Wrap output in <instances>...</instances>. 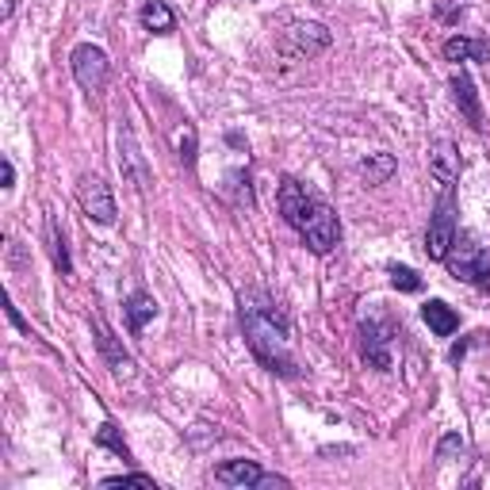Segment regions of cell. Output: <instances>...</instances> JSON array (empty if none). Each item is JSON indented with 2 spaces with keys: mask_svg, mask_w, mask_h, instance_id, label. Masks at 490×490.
I'll return each mask as SVG.
<instances>
[{
  "mask_svg": "<svg viewBox=\"0 0 490 490\" xmlns=\"http://www.w3.org/2000/svg\"><path fill=\"white\" fill-rule=\"evenodd\" d=\"M241 334H245L250 353L272 375H287V380L299 375V361L291 353V337H287V322L276 315L269 299L241 296Z\"/></svg>",
  "mask_w": 490,
  "mask_h": 490,
  "instance_id": "obj_1",
  "label": "cell"
},
{
  "mask_svg": "<svg viewBox=\"0 0 490 490\" xmlns=\"http://www.w3.org/2000/svg\"><path fill=\"white\" fill-rule=\"evenodd\" d=\"M445 265L456 280H464L479 291H490V245H483L476 234H456Z\"/></svg>",
  "mask_w": 490,
  "mask_h": 490,
  "instance_id": "obj_2",
  "label": "cell"
},
{
  "mask_svg": "<svg viewBox=\"0 0 490 490\" xmlns=\"http://www.w3.org/2000/svg\"><path fill=\"white\" fill-rule=\"evenodd\" d=\"M296 234L303 238V245H306V250L315 253V257H325V253H330L334 245L341 241V219H337V211L322 200V203L306 215V222L299 226Z\"/></svg>",
  "mask_w": 490,
  "mask_h": 490,
  "instance_id": "obj_3",
  "label": "cell"
},
{
  "mask_svg": "<svg viewBox=\"0 0 490 490\" xmlns=\"http://www.w3.org/2000/svg\"><path fill=\"white\" fill-rule=\"evenodd\" d=\"M456 241V195H452V184L440 192V203L429 219V231H426V253L429 260H445L448 250Z\"/></svg>",
  "mask_w": 490,
  "mask_h": 490,
  "instance_id": "obj_4",
  "label": "cell"
},
{
  "mask_svg": "<svg viewBox=\"0 0 490 490\" xmlns=\"http://www.w3.org/2000/svg\"><path fill=\"white\" fill-rule=\"evenodd\" d=\"M70 70H73V80L85 92H104L108 73H111V61H108V54L96 42H80L77 51L70 54Z\"/></svg>",
  "mask_w": 490,
  "mask_h": 490,
  "instance_id": "obj_5",
  "label": "cell"
},
{
  "mask_svg": "<svg viewBox=\"0 0 490 490\" xmlns=\"http://www.w3.org/2000/svg\"><path fill=\"white\" fill-rule=\"evenodd\" d=\"M77 203H80V211H85L92 222H100V226H111V222H116V215H119V211H116V195H111L104 176H80Z\"/></svg>",
  "mask_w": 490,
  "mask_h": 490,
  "instance_id": "obj_6",
  "label": "cell"
},
{
  "mask_svg": "<svg viewBox=\"0 0 490 490\" xmlns=\"http://www.w3.org/2000/svg\"><path fill=\"white\" fill-rule=\"evenodd\" d=\"M276 203H280V215H284V222L291 226V231H299V226L306 222V215L315 211L322 200L315 192H310L306 184H299L296 176H284L280 181V195H276Z\"/></svg>",
  "mask_w": 490,
  "mask_h": 490,
  "instance_id": "obj_7",
  "label": "cell"
},
{
  "mask_svg": "<svg viewBox=\"0 0 490 490\" xmlns=\"http://www.w3.org/2000/svg\"><path fill=\"white\" fill-rule=\"evenodd\" d=\"M330 46V31H325L322 24H296V27H287L284 31V39H280V51L287 58H315L318 51H325Z\"/></svg>",
  "mask_w": 490,
  "mask_h": 490,
  "instance_id": "obj_8",
  "label": "cell"
},
{
  "mask_svg": "<svg viewBox=\"0 0 490 490\" xmlns=\"http://www.w3.org/2000/svg\"><path fill=\"white\" fill-rule=\"evenodd\" d=\"M361 349H364V361L372 368L391 372V334L380 322H364L361 325Z\"/></svg>",
  "mask_w": 490,
  "mask_h": 490,
  "instance_id": "obj_9",
  "label": "cell"
},
{
  "mask_svg": "<svg viewBox=\"0 0 490 490\" xmlns=\"http://www.w3.org/2000/svg\"><path fill=\"white\" fill-rule=\"evenodd\" d=\"M429 165H433V176L440 184H456V176H460V154H456V146L448 138H437L429 146Z\"/></svg>",
  "mask_w": 490,
  "mask_h": 490,
  "instance_id": "obj_10",
  "label": "cell"
},
{
  "mask_svg": "<svg viewBox=\"0 0 490 490\" xmlns=\"http://www.w3.org/2000/svg\"><path fill=\"white\" fill-rule=\"evenodd\" d=\"M119 169L130 184H135L138 192L146 188V165H142V154H138V146H135V135H130V127L119 130Z\"/></svg>",
  "mask_w": 490,
  "mask_h": 490,
  "instance_id": "obj_11",
  "label": "cell"
},
{
  "mask_svg": "<svg viewBox=\"0 0 490 490\" xmlns=\"http://www.w3.org/2000/svg\"><path fill=\"white\" fill-rule=\"evenodd\" d=\"M452 96H456V104H460V111H464V119L476 127V130H483V108H479V92H476V85H471V77L460 70V73H452Z\"/></svg>",
  "mask_w": 490,
  "mask_h": 490,
  "instance_id": "obj_12",
  "label": "cell"
},
{
  "mask_svg": "<svg viewBox=\"0 0 490 490\" xmlns=\"http://www.w3.org/2000/svg\"><path fill=\"white\" fill-rule=\"evenodd\" d=\"M96 341H100V349H104V356H108V364H111V372L119 375V380H130L135 375V361L116 345V334L104 325V318H96Z\"/></svg>",
  "mask_w": 490,
  "mask_h": 490,
  "instance_id": "obj_13",
  "label": "cell"
},
{
  "mask_svg": "<svg viewBox=\"0 0 490 490\" xmlns=\"http://www.w3.org/2000/svg\"><path fill=\"white\" fill-rule=\"evenodd\" d=\"M265 471L257 467V460H226L215 467V483L222 486H257Z\"/></svg>",
  "mask_w": 490,
  "mask_h": 490,
  "instance_id": "obj_14",
  "label": "cell"
},
{
  "mask_svg": "<svg viewBox=\"0 0 490 490\" xmlns=\"http://www.w3.org/2000/svg\"><path fill=\"white\" fill-rule=\"evenodd\" d=\"M421 318H426V325L437 337H452L456 330H460V315H456L448 303H440V299H429L426 306H421Z\"/></svg>",
  "mask_w": 490,
  "mask_h": 490,
  "instance_id": "obj_15",
  "label": "cell"
},
{
  "mask_svg": "<svg viewBox=\"0 0 490 490\" xmlns=\"http://www.w3.org/2000/svg\"><path fill=\"white\" fill-rule=\"evenodd\" d=\"M138 20H142L146 31H154V35H169V31H176V15H173V8L165 5V0H146Z\"/></svg>",
  "mask_w": 490,
  "mask_h": 490,
  "instance_id": "obj_16",
  "label": "cell"
},
{
  "mask_svg": "<svg viewBox=\"0 0 490 490\" xmlns=\"http://www.w3.org/2000/svg\"><path fill=\"white\" fill-rule=\"evenodd\" d=\"M127 325H130V334H142L146 325L154 322V315H157V303H154V296H146V291H135V296L127 299Z\"/></svg>",
  "mask_w": 490,
  "mask_h": 490,
  "instance_id": "obj_17",
  "label": "cell"
},
{
  "mask_svg": "<svg viewBox=\"0 0 490 490\" xmlns=\"http://www.w3.org/2000/svg\"><path fill=\"white\" fill-rule=\"evenodd\" d=\"M445 58L448 61H486L490 58V42L486 39H464L456 35L445 42Z\"/></svg>",
  "mask_w": 490,
  "mask_h": 490,
  "instance_id": "obj_18",
  "label": "cell"
},
{
  "mask_svg": "<svg viewBox=\"0 0 490 490\" xmlns=\"http://www.w3.org/2000/svg\"><path fill=\"white\" fill-rule=\"evenodd\" d=\"M395 169L399 165H395V157H391V154H368L361 161V176L368 184H387L391 176H395Z\"/></svg>",
  "mask_w": 490,
  "mask_h": 490,
  "instance_id": "obj_19",
  "label": "cell"
},
{
  "mask_svg": "<svg viewBox=\"0 0 490 490\" xmlns=\"http://www.w3.org/2000/svg\"><path fill=\"white\" fill-rule=\"evenodd\" d=\"M96 445H100V448H111V452L119 456V460H130V448H127V440H123V433H119L116 421H104V426L96 429Z\"/></svg>",
  "mask_w": 490,
  "mask_h": 490,
  "instance_id": "obj_20",
  "label": "cell"
},
{
  "mask_svg": "<svg viewBox=\"0 0 490 490\" xmlns=\"http://www.w3.org/2000/svg\"><path fill=\"white\" fill-rule=\"evenodd\" d=\"M51 253H54V265L61 276H70L73 272V260H70V250H65V234L58 231V222L51 219Z\"/></svg>",
  "mask_w": 490,
  "mask_h": 490,
  "instance_id": "obj_21",
  "label": "cell"
},
{
  "mask_svg": "<svg viewBox=\"0 0 490 490\" xmlns=\"http://www.w3.org/2000/svg\"><path fill=\"white\" fill-rule=\"evenodd\" d=\"M391 284H395L399 291H421V276L414 269H406V265H391Z\"/></svg>",
  "mask_w": 490,
  "mask_h": 490,
  "instance_id": "obj_22",
  "label": "cell"
},
{
  "mask_svg": "<svg viewBox=\"0 0 490 490\" xmlns=\"http://www.w3.org/2000/svg\"><path fill=\"white\" fill-rule=\"evenodd\" d=\"M464 456V437L460 433H448V437H440V445H437V460L440 464H448V460H460Z\"/></svg>",
  "mask_w": 490,
  "mask_h": 490,
  "instance_id": "obj_23",
  "label": "cell"
},
{
  "mask_svg": "<svg viewBox=\"0 0 490 490\" xmlns=\"http://www.w3.org/2000/svg\"><path fill=\"white\" fill-rule=\"evenodd\" d=\"M176 150H181V161L192 169L195 165V127L192 123L181 127V135H176Z\"/></svg>",
  "mask_w": 490,
  "mask_h": 490,
  "instance_id": "obj_24",
  "label": "cell"
},
{
  "mask_svg": "<svg viewBox=\"0 0 490 490\" xmlns=\"http://www.w3.org/2000/svg\"><path fill=\"white\" fill-rule=\"evenodd\" d=\"M104 486H146V490H157V483L150 476H108Z\"/></svg>",
  "mask_w": 490,
  "mask_h": 490,
  "instance_id": "obj_25",
  "label": "cell"
},
{
  "mask_svg": "<svg viewBox=\"0 0 490 490\" xmlns=\"http://www.w3.org/2000/svg\"><path fill=\"white\" fill-rule=\"evenodd\" d=\"M0 188H15V165H12V157L0 161Z\"/></svg>",
  "mask_w": 490,
  "mask_h": 490,
  "instance_id": "obj_26",
  "label": "cell"
},
{
  "mask_svg": "<svg viewBox=\"0 0 490 490\" xmlns=\"http://www.w3.org/2000/svg\"><path fill=\"white\" fill-rule=\"evenodd\" d=\"M8 322L15 325V330H24V334H31V330H27V322L20 318V310H15V303H8Z\"/></svg>",
  "mask_w": 490,
  "mask_h": 490,
  "instance_id": "obj_27",
  "label": "cell"
},
{
  "mask_svg": "<svg viewBox=\"0 0 490 490\" xmlns=\"http://www.w3.org/2000/svg\"><path fill=\"white\" fill-rule=\"evenodd\" d=\"M12 12H15V0H5V20H12Z\"/></svg>",
  "mask_w": 490,
  "mask_h": 490,
  "instance_id": "obj_28",
  "label": "cell"
}]
</instances>
